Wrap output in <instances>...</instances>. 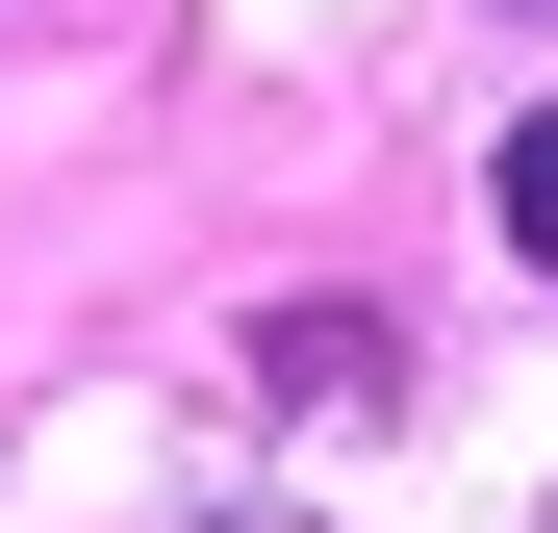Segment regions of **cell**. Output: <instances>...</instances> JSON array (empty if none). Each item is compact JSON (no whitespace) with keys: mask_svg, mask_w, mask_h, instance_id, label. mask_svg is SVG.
I'll return each mask as SVG.
<instances>
[{"mask_svg":"<svg viewBox=\"0 0 558 533\" xmlns=\"http://www.w3.org/2000/svg\"><path fill=\"white\" fill-rule=\"evenodd\" d=\"M254 407H279V432H381V407H407V330H381V305H254Z\"/></svg>","mask_w":558,"mask_h":533,"instance_id":"6da1fadb","label":"cell"},{"mask_svg":"<svg viewBox=\"0 0 558 533\" xmlns=\"http://www.w3.org/2000/svg\"><path fill=\"white\" fill-rule=\"evenodd\" d=\"M483 204H508V254H558V102L508 128V178H483Z\"/></svg>","mask_w":558,"mask_h":533,"instance_id":"7a4b0ae2","label":"cell"},{"mask_svg":"<svg viewBox=\"0 0 558 533\" xmlns=\"http://www.w3.org/2000/svg\"><path fill=\"white\" fill-rule=\"evenodd\" d=\"M229 533H279V508H229Z\"/></svg>","mask_w":558,"mask_h":533,"instance_id":"3957f363","label":"cell"}]
</instances>
